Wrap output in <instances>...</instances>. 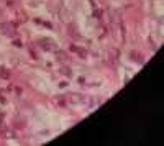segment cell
<instances>
[{
	"mask_svg": "<svg viewBox=\"0 0 164 146\" xmlns=\"http://www.w3.org/2000/svg\"><path fill=\"white\" fill-rule=\"evenodd\" d=\"M62 74H67V76H69L71 72H69V69H67V68H62Z\"/></svg>",
	"mask_w": 164,
	"mask_h": 146,
	"instance_id": "3957f363",
	"label": "cell"
},
{
	"mask_svg": "<svg viewBox=\"0 0 164 146\" xmlns=\"http://www.w3.org/2000/svg\"><path fill=\"white\" fill-rule=\"evenodd\" d=\"M0 72H2V77H5V79L8 77V74H7V71H5V69H2V71H0Z\"/></svg>",
	"mask_w": 164,
	"mask_h": 146,
	"instance_id": "7a4b0ae2",
	"label": "cell"
},
{
	"mask_svg": "<svg viewBox=\"0 0 164 146\" xmlns=\"http://www.w3.org/2000/svg\"><path fill=\"white\" fill-rule=\"evenodd\" d=\"M2 30L5 31V35H13L15 26H13V25H2Z\"/></svg>",
	"mask_w": 164,
	"mask_h": 146,
	"instance_id": "6da1fadb",
	"label": "cell"
}]
</instances>
